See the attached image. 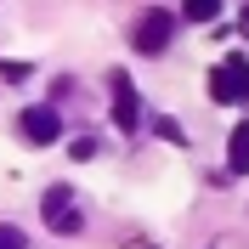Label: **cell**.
I'll return each instance as SVG.
<instances>
[{
    "label": "cell",
    "mask_w": 249,
    "mask_h": 249,
    "mask_svg": "<svg viewBox=\"0 0 249 249\" xmlns=\"http://www.w3.org/2000/svg\"><path fill=\"white\" fill-rule=\"evenodd\" d=\"M40 215H46V227H51V232H62V238H74L79 227H85V215L74 210V193H68V187H46Z\"/></svg>",
    "instance_id": "1"
},
{
    "label": "cell",
    "mask_w": 249,
    "mask_h": 249,
    "mask_svg": "<svg viewBox=\"0 0 249 249\" xmlns=\"http://www.w3.org/2000/svg\"><path fill=\"white\" fill-rule=\"evenodd\" d=\"M210 96H215V102H249V62L227 57L215 74H210Z\"/></svg>",
    "instance_id": "2"
},
{
    "label": "cell",
    "mask_w": 249,
    "mask_h": 249,
    "mask_svg": "<svg viewBox=\"0 0 249 249\" xmlns=\"http://www.w3.org/2000/svg\"><path fill=\"white\" fill-rule=\"evenodd\" d=\"M170 34H176V17L170 12H142L136 17V34H130V40H136V51H147V57H159V51L170 46Z\"/></svg>",
    "instance_id": "3"
},
{
    "label": "cell",
    "mask_w": 249,
    "mask_h": 249,
    "mask_svg": "<svg viewBox=\"0 0 249 249\" xmlns=\"http://www.w3.org/2000/svg\"><path fill=\"white\" fill-rule=\"evenodd\" d=\"M17 130H23V142L46 147V142L62 136V119H57V108H23V113H17Z\"/></svg>",
    "instance_id": "4"
},
{
    "label": "cell",
    "mask_w": 249,
    "mask_h": 249,
    "mask_svg": "<svg viewBox=\"0 0 249 249\" xmlns=\"http://www.w3.org/2000/svg\"><path fill=\"white\" fill-rule=\"evenodd\" d=\"M113 124L119 130H136L142 124V96H136V85L124 74H113Z\"/></svg>",
    "instance_id": "5"
},
{
    "label": "cell",
    "mask_w": 249,
    "mask_h": 249,
    "mask_svg": "<svg viewBox=\"0 0 249 249\" xmlns=\"http://www.w3.org/2000/svg\"><path fill=\"white\" fill-rule=\"evenodd\" d=\"M227 164H232L238 176L249 170V119H238V130H232V142H227Z\"/></svg>",
    "instance_id": "6"
},
{
    "label": "cell",
    "mask_w": 249,
    "mask_h": 249,
    "mask_svg": "<svg viewBox=\"0 0 249 249\" xmlns=\"http://www.w3.org/2000/svg\"><path fill=\"white\" fill-rule=\"evenodd\" d=\"M181 17H193V23H210V17H221V0H181Z\"/></svg>",
    "instance_id": "7"
},
{
    "label": "cell",
    "mask_w": 249,
    "mask_h": 249,
    "mask_svg": "<svg viewBox=\"0 0 249 249\" xmlns=\"http://www.w3.org/2000/svg\"><path fill=\"white\" fill-rule=\"evenodd\" d=\"M153 130H159L164 142H181V124H176V119H153Z\"/></svg>",
    "instance_id": "8"
},
{
    "label": "cell",
    "mask_w": 249,
    "mask_h": 249,
    "mask_svg": "<svg viewBox=\"0 0 249 249\" xmlns=\"http://www.w3.org/2000/svg\"><path fill=\"white\" fill-rule=\"evenodd\" d=\"M0 249H23V232L17 227H0Z\"/></svg>",
    "instance_id": "9"
},
{
    "label": "cell",
    "mask_w": 249,
    "mask_h": 249,
    "mask_svg": "<svg viewBox=\"0 0 249 249\" xmlns=\"http://www.w3.org/2000/svg\"><path fill=\"white\" fill-rule=\"evenodd\" d=\"M244 34H249V12H244Z\"/></svg>",
    "instance_id": "10"
}]
</instances>
